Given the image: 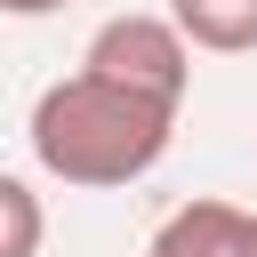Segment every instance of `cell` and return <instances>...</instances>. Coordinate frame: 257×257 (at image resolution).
Wrapping results in <instances>:
<instances>
[{
	"label": "cell",
	"mask_w": 257,
	"mask_h": 257,
	"mask_svg": "<svg viewBox=\"0 0 257 257\" xmlns=\"http://www.w3.org/2000/svg\"><path fill=\"white\" fill-rule=\"evenodd\" d=\"M24 137H32V161L56 185L112 193V185H137L145 169H161V153L177 137V96H153L137 80H112V72L80 64V72L40 88Z\"/></svg>",
	"instance_id": "obj_1"
},
{
	"label": "cell",
	"mask_w": 257,
	"mask_h": 257,
	"mask_svg": "<svg viewBox=\"0 0 257 257\" xmlns=\"http://www.w3.org/2000/svg\"><path fill=\"white\" fill-rule=\"evenodd\" d=\"M80 64H96L112 80H137L153 96H177V104L193 88V40H185L177 16H104L88 32V56Z\"/></svg>",
	"instance_id": "obj_2"
},
{
	"label": "cell",
	"mask_w": 257,
	"mask_h": 257,
	"mask_svg": "<svg viewBox=\"0 0 257 257\" xmlns=\"http://www.w3.org/2000/svg\"><path fill=\"white\" fill-rule=\"evenodd\" d=\"M145 257H257V209L241 201H185L153 225Z\"/></svg>",
	"instance_id": "obj_3"
},
{
	"label": "cell",
	"mask_w": 257,
	"mask_h": 257,
	"mask_svg": "<svg viewBox=\"0 0 257 257\" xmlns=\"http://www.w3.org/2000/svg\"><path fill=\"white\" fill-rule=\"evenodd\" d=\"M169 16L209 56H249L257 48V0H169Z\"/></svg>",
	"instance_id": "obj_4"
},
{
	"label": "cell",
	"mask_w": 257,
	"mask_h": 257,
	"mask_svg": "<svg viewBox=\"0 0 257 257\" xmlns=\"http://www.w3.org/2000/svg\"><path fill=\"white\" fill-rule=\"evenodd\" d=\"M0 257H40V193L24 177H0Z\"/></svg>",
	"instance_id": "obj_5"
},
{
	"label": "cell",
	"mask_w": 257,
	"mask_h": 257,
	"mask_svg": "<svg viewBox=\"0 0 257 257\" xmlns=\"http://www.w3.org/2000/svg\"><path fill=\"white\" fill-rule=\"evenodd\" d=\"M8 16H48V8H64V0H0Z\"/></svg>",
	"instance_id": "obj_6"
}]
</instances>
